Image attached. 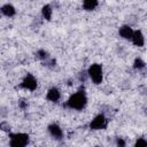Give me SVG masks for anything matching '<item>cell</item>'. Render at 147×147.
I'll list each match as a JSON object with an SVG mask.
<instances>
[{
	"label": "cell",
	"instance_id": "cell-2",
	"mask_svg": "<svg viewBox=\"0 0 147 147\" xmlns=\"http://www.w3.org/2000/svg\"><path fill=\"white\" fill-rule=\"evenodd\" d=\"M87 76L92 80L93 84L99 85L103 80V69L102 65L99 63H93L87 69Z\"/></svg>",
	"mask_w": 147,
	"mask_h": 147
},
{
	"label": "cell",
	"instance_id": "cell-17",
	"mask_svg": "<svg viewBox=\"0 0 147 147\" xmlns=\"http://www.w3.org/2000/svg\"><path fill=\"white\" fill-rule=\"evenodd\" d=\"M78 78H79L80 82H85L86 78H88V76H87V71H83V72H80L79 76H78Z\"/></svg>",
	"mask_w": 147,
	"mask_h": 147
},
{
	"label": "cell",
	"instance_id": "cell-16",
	"mask_svg": "<svg viewBox=\"0 0 147 147\" xmlns=\"http://www.w3.org/2000/svg\"><path fill=\"white\" fill-rule=\"evenodd\" d=\"M147 145V140L145 139V138H138L137 140H136V142H134V146H146Z\"/></svg>",
	"mask_w": 147,
	"mask_h": 147
},
{
	"label": "cell",
	"instance_id": "cell-12",
	"mask_svg": "<svg viewBox=\"0 0 147 147\" xmlns=\"http://www.w3.org/2000/svg\"><path fill=\"white\" fill-rule=\"evenodd\" d=\"M98 6H99V1L98 0H83V8L85 10H87V11L94 10Z\"/></svg>",
	"mask_w": 147,
	"mask_h": 147
},
{
	"label": "cell",
	"instance_id": "cell-15",
	"mask_svg": "<svg viewBox=\"0 0 147 147\" xmlns=\"http://www.w3.org/2000/svg\"><path fill=\"white\" fill-rule=\"evenodd\" d=\"M0 130H2V131H7V132H10V125H9V123H8V122H6V121L1 122V123H0Z\"/></svg>",
	"mask_w": 147,
	"mask_h": 147
},
{
	"label": "cell",
	"instance_id": "cell-13",
	"mask_svg": "<svg viewBox=\"0 0 147 147\" xmlns=\"http://www.w3.org/2000/svg\"><path fill=\"white\" fill-rule=\"evenodd\" d=\"M36 57L42 62H45L46 60H48L51 56H49V53L46 51V49H38L36 52Z\"/></svg>",
	"mask_w": 147,
	"mask_h": 147
},
{
	"label": "cell",
	"instance_id": "cell-1",
	"mask_svg": "<svg viewBox=\"0 0 147 147\" xmlns=\"http://www.w3.org/2000/svg\"><path fill=\"white\" fill-rule=\"evenodd\" d=\"M87 105V95L84 90H78L69 96L65 102V107L74 110H83Z\"/></svg>",
	"mask_w": 147,
	"mask_h": 147
},
{
	"label": "cell",
	"instance_id": "cell-6",
	"mask_svg": "<svg viewBox=\"0 0 147 147\" xmlns=\"http://www.w3.org/2000/svg\"><path fill=\"white\" fill-rule=\"evenodd\" d=\"M47 131H48L49 136L52 138H54L55 140H61L63 138V130L57 123H51L47 126Z\"/></svg>",
	"mask_w": 147,
	"mask_h": 147
},
{
	"label": "cell",
	"instance_id": "cell-7",
	"mask_svg": "<svg viewBox=\"0 0 147 147\" xmlns=\"http://www.w3.org/2000/svg\"><path fill=\"white\" fill-rule=\"evenodd\" d=\"M46 99L53 103H57L61 100V91L57 87H51L46 93Z\"/></svg>",
	"mask_w": 147,
	"mask_h": 147
},
{
	"label": "cell",
	"instance_id": "cell-10",
	"mask_svg": "<svg viewBox=\"0 0 147 147\" xmlns=\"http://www.w3.org/2000/svg\"><path fill=\"white\" fill-rule=\"evenodd\" d=\"M0 13H1L3 16H6V17H13V16H15V14H16V9H15V7H14L13 5L6 3V5H3V6L0 8Z\"/></svg>",
	"mask_w": 147,
	"mask_h": 147
},
{
	"label": "cell",
	"instance_id": "cell-4",
	"mask_svg": "<svg viewBox=\"0 0 147 147\" xmlns=\"http://www.w3.org/2000/svg\"><path fill=\"white\" fill-rule=\"evenodd\" d=\"M20 87L21 88H24L26 91L33 92L38 87V80H37V78L32 74H26L23 77V79H22V82L20 84Z\"/></svg>",
	"mask_w": 147,
	"mask_h": 147
},
{
	"label": "cell",
	"instance_id": "cell-9",
	"mask_svg": "<svg viewBox=\"0 0 147 147\" xmlns=\"http://www.w3.org/2000/svg\"><path fill=\"white\" fill-rule=\"evenodd\" d=\"M133 29L130 26V25H122L119 29H118V34L123 38V39H126V40H131L132 38V34H133Z\"/></svg>",
	"mask_w": 147,
	"mask_h": 147
},
{
	"label": "cell",
	"instance_id": "cell-18",
	"mask_svg": "<svg viewBox=\"0 0 147 147\" xmlns=\"http://www.w3.org/2000/svg\"><path fill=\"white\" fill-rule=\"evenodd\" d=\"M28 102L26 101H24V100H21L20 102H18V107L21 108V109H26L28 108Z\"/></svg>",
	"mask_w": 147,
	"mask_h": 147
},
{
	"label": "cell",
	"instance_id": "cell-11",
	"mask_svg": "<svg viewBox=\"0 0 147 147\" xmlns=\"http://www.w3.org/2000/svg\"><path fill=\"white\" fill-rule=\"evenodd\" d=\"M41 16L44 20L46 21H51L52 16H53V7L51 5H44L41 8Z\"/></svg>",
	"mask_w": 147,
	"mask_h": 147
},
{
	"label": "cell",
	"instance_id": "cell-19",
	"mask_svg": "<svg viewBox=\"0 0 147 147\" xmlns=\"http://www.w3.org/2000/svg\"><path fill=\"white\" fill-rule=\"evenodd\" d=\"M116 145L119 146V147H124L126 144H125V141L123 140V138H117V139H116Z\"/></svg>",
	"mask_w": 147,
	"mask_h": 147
},
{
	"label": "cell",
	"instance_id": "cell-5",
	"mask_svg": "<svg viewBox=\"0 0 147 147\" xmlns=\"http://www.w3.org/2000/svg\"><path fill=\"white\" fill-rule=\"evenodd\" d=\"M108 125V119L105 116V114H98L94 116V118L90 122V129L98 131V130H105Z\"/></svg>",
	"mask_w": 147,
	"mask_h": 147
},
{
	"label": "cell",
	"instance_id": "cell-8",
	"mask_svg": "<svg viewBox=\"0 0 147 147\" xmlns=\"http://www.w3.org/2000/svg\"><path fill=\"white\" fill-rule=\"evenodd\" d=\"M131 41L137 47H142L145 45V37H144V33L141 32V30H134L133 31Z\"/></svg>",
	"mask_w": 147,
	"mask_h": 147
},
{
	"label": "cell",
	"instance_id": "cell-3",
	"mask_svg": "<svg viewBox=\"0 0 147 147\" xmlns=\"http://www.w3.org/2000/svg\"><path fill=\"white\" fill-rule=\"evenodd\" d=\"M30 137L24 132H15L9 133V145L11 147H24L29 144Z\"/></svg>",
	"mask_w": 147,
	"mask_h": 147
},
{
	"label": "cell",
	"instance_id": "cell-14",
	"mask_svg": "<svg viewBox=\"0 0 147 147\" xmlns=\"http://www.w3.org/2000/svg\"><path fill=\"white\" fill-rule=\"evenodd\" d=\"M145 68H146V63H145V61H144L142 59L137 57V59L133 61V69L140 71V70H144Z\"/></svg>",
	"mask_w": 147,
	"mask_h": 147
}]
</instances>
